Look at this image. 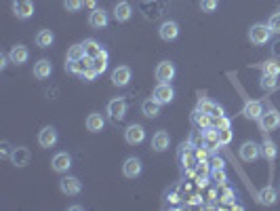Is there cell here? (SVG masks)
Segmentation results:
<instances>
[{
	"label": "cell",
	"mask_w": 280,
	"mask_h": 211,
	"mask_svg": "<svg viewBox=\"0 0 280 211\" xmlns=\"http://www.w3.org/2000/svg\"><path fill=\"white\" fill-rule=\"evenodd\" d=\"M7 59H9V55L0 53V70H5V68H7Z\"/></svg>",
	"instance_id": "44"
},
{
	"label": "cell",
	"mask_w": 280,
	"mask_h": 211,
	"mask_svg": "<svg viewBox=\"0 0 280 211\" xmlns=\"http://www.w3.org/2000/svg\"><path fill=\"white\" fill-rule=\"evenodd\" d=\"M95 76H99V74H97V72H95V68H91V70H87V72H85V74H82V78H85L87 82H91V80H93Z\"/></svg>",
	"instance_id": "42"
},
{
	"label": "cell",
	"mask_w": 280,
	"mask_h": 211,
	"mask_svg": "<svg viewBox=\"0 0 280 211\" xmlns=\"http://www.w3.org/2000/svg\"><path fill=\"white\" fill-rule=\"evenodd\" d=\"M108 59H110V55H108V51L103 49L97 57H93V68H95V72L97 74H103L106 70H108Z\"/></svg>",
	"instance_id": "29"
},
{
	"label": "cell",
	"mask_w": 280,
	"mask_h": 211,
	"mask_svg": "<svg viewBox=\"0 0 280 211\" xmlns=\"http://www.w3.org/2000/svg\"><path fill=\"white\" fill-rule=\"evenodd\" d=\"M103 127H106V118L99 114V112H91V114L87 116V129H89L91 133L103 131Z\"/></svg>",
	"instance_id": "23"
},
{
	"label": "cell",
	"mask_w": 280,
	"mask_h": 211,
	"mask_svg": "<svg viewBox=\"0 0 280 211\" xmlns=\"http://www.w3.org/2000/svg\"><path fill=\"white\" fill-rule=\"evenodd\" d=\"M160 102H156L154 97H148V100H144L142 104V112H144V116L146 118H156L160 114Z\"/></svg>",
	"instance_id": "21"
},
{
	"label": "cell",
	"mask_w": 280,
	"mask_h": 211,
	"mask_svg": "<svg viewBox=\"0 0 280 211\" xmlns=\"http://www.w3.org/2000/svg\"><path fill=\"white\" fill-rule=\"evenodd\" d=\"M272 36V30L268 27V23H255L249 27V40L253 45H268Z\"/></svg>",
	"instance_id": "1"
},
{
	"label": "cell",
	"mask_w": 280,
	"mask_h": 211,
	"mask_svg": "<svg viewBox=\"0 0 280 211\" xmlns=\"http://www.w3.org/2000/svg\"><path fill=\"white\" fill-rule=\"evenodd\" d=\"M30 159H32V154H30V150H27L25 146H17V148H13V152H11V163L15 165V167H25L27 163H30Z\"/></svg>",
	"instance_id": "17"
},
{
	"label": "cell",
	"mask_w": 280,
	"mask_h": 211,
	"mask_svg": "<svg viewBox=\"0 0 280 211\" xmlns=\"http://www.w3.org/2000/svg\"><path fill=\"white\" fill-rule=\"evenodd\" d=\"M82 47H85L87 57H97V55H99V53L103 51V47L99 45V42H97V40H91V38L82 42Z\"/></svg>",
	"instance_id": "30"
},
{
	"label": "cell",
	"mask_w": 280,
	"mask_h": 211,
	"mask_svg": "<svg viewBox=\"0 0 280 211\" xmlns=\"http://www.w3.org/2000/svg\"><path fill=\"white\" fill-rule=\"evenodd\" d=\"M194 154H196V159H198V161H206L208 159V150H204V148H196Z\"/></svg>",
	"instance_id": "41"
},
{
	"label": "cell",
	"mask_w": 280,
	"mask_h": 211,
	"mask_svg": "<svg viewBox=\"0 0 280 211\" xmlns=\"http://www.w3.org/2000/svg\"><path fill=\"white\" fill-rule=\"evenodd\" d=\"M108 114L114 123L122 120L127 116V100L124 97H114L112 102H108Z\"/></svg>",
	"instance_id": "2"
},
{
	"label": "cell",
	"mask_w": 280,
	"mask_h": 211,
	"mask_svg": "<svg viewBox=\"0 0 280 211\" xmlns=\"http://www.w3.org/2000/svg\"><path fill=\"white\" fill-rule=\"evenodd\" d=\"M211 118H213V116H208L206 112H202V110H198V108H196V112L192 114V123L198 127V129H206V127H211Z\"/></svg>",
	"instance_id": "28"
},
{
	"label": "cell",
	"mask_w": 280,
	"mask_h": 211,
	"mask_svg": "<svg viewBox=\"0 0 280 211\" xmlns=\"http://www.w3.org/2000/svg\"><path fill=\"white\" fill-rule=\"evenodd\" d=\"M93 68V57H82V59H78V62H65V70L67 72H72V74H78V76H82L87 72V70H91Z\"/></svg>",
	"instance_id": "12"
},
{
	"label": "cell",
	"mask_w": 280,
	"mask_h": 211,
	"mask_svg": "<svg viewBox=\"0 0 280 211\" xmlns=\"http://www.w3.org/2000/svg\"><path fill=\"white\" fill-rule=\"evenodd\" d=\"M175 64L173 62H169V59H164V62H160L158 66H156V80L158 82H171L173 78H175Z\"/></svg>",
	"instance_id": "6"
},
{
	"label": "cell",
	"mask_w": 280,
	"mask_h": 211,
	"mask_svg": "<svg viewBox=\"0 0 280 211\" xmlns=\"http://www.w3.org/2000/svg\"><path fill=\"white\" fill-rule=\"evenodd\" d=\"M217 5H219V0H202V3H200V9H202L204 13H213V11L217 9Z\"/></svg>",
	"instance_id": "39"
},
{
	"label": "cell",
	"mask_w": 280,
	"mask_h": 211,
	"mask_svg": "<svg viewBox=\"0 0 280 211\" xmlns=\"http://www.w3.org/2000/svg\"><path fill=\"white\" fill-rule=\"evenodd\" d=\"M142 161H139L137 157H129L127 161L122 163V173H124V177H129V179H135V177H139L142 175Z\"/></svg>",
	"instance_id": "11"
},
{
	"label": "cell",
	"mask_w": 280,
	"mask_h": 211,
	"mask_svg": "<svg viewBox=\"0 0 280 211\" xmlns=\"http://www.w3.org/2000/svg\"><path fill=\"white\" fill-rule=\"evenodd\" d=\"M276 127H280V114L274 108L265 110L263 114H261V118H259V129L268 133V131H274Z\"/></svg>",
	"instance_id": "5"
},
{
	"label": "cell",
	"mask_w": 280,
	"mask_h": 211,
	"mask_svg": "<svg viewBox=\"0 0 280 211\" xmlns=\"http://www.w3.org/2000/svg\"><path fill=\"white\" fill-rule=\"evenodd\" d=\"M9 59L15 66H23L27 59H30V51H27V47H23V45H15L9 53Z\"/></svg>",
	"instance_id": "19"
},
{
	"label": "cell",
	"mask_w": 280,
	"mask_h": 211,
	"mask_svg": "<svg viewBox=\"0 0 280 211\" xmlns=\"http://www.w3.org/2000/svg\"><path fill=\"white\" fill-rule=\"evenodd\" d=\"M276 199H278V192H276V188H272V186H265V188H261V190L257 192V201H259L261 205H265V207L274 205Z\"/></svg>",
	"instance_id": "24"
},
{
	"label": "cell",
	"mask_w": 280,
	"mask_h": 211,
	"mask_svg": "<svg viewBox=\"0 0 280 211\" xmlns=\"http://www.w3.org/2000/svg\"><path fill=\"white\" fill-rule=\"evenodd\" d=\"M131 15H133V9L129 3H116V7H114V19L116 21L124 23V21L131 19Z\"/></svg>",
	"instance_id": "25"
},
{
	"label": "cell",
	"mask_w": 280,
	"mask_h": 211,
	"mask_svg": "<svg viewBox=\"0 0 280 211\" xmlns=\"http://www.w3.org/2000/svg\"><path fill=\"white\" fill-rule=\"evenodd\" d=\"M158 36L164 40V42H171V40H175L177 36H179V25H177V21H162L160 23V27H158Z\"/></svg>",
	"instance_id": "13"
},
{
	"label": "cell",
	"mask_w": 280,
	"mask_h": 211,
	"mask_svg": "<svg viewBox=\"0 0 280 211\" xmlns=\"http://www.w3.org/2000/svg\"><path fill=\"white\" fill-rule=\"evenodd\" d=\"M53 74V64L49 62V59H38L36 64H34V76L38 78V80H45V78H49Z\"/></svg>",
	"instance_id": "22"
},
{
	"label": "cell",
	"mask_w": 280,
	"mask_h": 211,
	"mask_svg": "<svg viewBox=\"0 0 280 211\" xmlns=\"http://www.w3.org/2000/svg\"><path fill=\"white\" fill-rule=\"evenodd\" d=\"M144 139H146V129L142 125L133 123V125L127 127V131H124V142H127L129 146H139Z\"/></svg>",
	"instance_id": "4"
},
{
	"label": "cell",
	"mask_w": 280,
	"mask_h": 211,
	"mask_svg": "<svg viewBox=\"0 0 280 211\" xmlns=\"http://www.w3.org/2000/svg\"><path fill=\"white\" fill-rule=\"evenodd\" d=\"M85 7V0H63V9L67 13H76Z\"/></svg>",
	"instance_id": "36"
},
{
	"label": "cell",
	"mask_w": 280,
	"mask_h": 211,
	"mask_svg": "<svg viewBox=\"0 0 280 211\" xmlns=\"http://www.w3.org/2000/svg\"><path fill=\"white\" fill-rule=\"evenodd\" d=\"M59 190H61L63 194H67V196H76V194H80L82 184H80V179H78V177L65 175V177L59 179Z\"/></svg>",
	"instance_id": "9"
},
{
	"label": "cell",
	"mask_w": 280,
	"mask_h": 211,
	"mask_svg": "<svg viewBox=\"0 0 280 211\" xmlns=\"http://www.w3.org/2000/svg\"><path fill=\"white\" fill-rule=\"evenodd\" d=\"M154 100L160 102L162 106L164 104H171L175 100V89L171 87V82H158L156 84V89H154Z\"/></svg>",
	"instance_id": "3"
},
{
	"label": "cell",
	"mask_w": 280,
	"mask_h": 211,
	"mask_svg": "<svg viewBox=\"0 0 280 211\" xmlns=\"http://www.w3.org/2000/svg\"><path fill=\"white\" fill-rule=\"evenodd\" d=\"M261 70H263V74L278 76V74H280V64H276L274 59H270V62H263V64H261Z\"/></svg>",
	"instance_id": "35"
},
{
	"label": "cell",
	"mask_w": 280,
	"mask_h": 211,
	"mask_svg": "<svg viewBox=\"0 0 280 211\" xmlns=\"http://www.w3.org/2000/svg\"><path fill=\"white\" fill-rule=\"evenodd\" d=\"M261 154L268 161H274L276 159V154H278V150H276V144L272 142V139H265V142L261 144Z\"/></svg>",
	"instance_id": "32"
},
{
	"label": "cell",
	"mask_w": 280,
	"mask_h": 211,
	"mask_svg": "<svg viewBox=\"0 0 280 211\" xmlns=\"http://www.w3.org/2000/svg\"><path fill=\"white\" fill-rule=\"evenodd\" d=\"M211 175H213V179H215L217 186H226L228 175H226V171H223V169H211Z\"/></svg>",
	"instance_id": "37"
},
{
	"label": "cell",
	"mask_w": 280,
	"mask_h": 211,
	"mask_svg": "<svg viewBox=\"0 0 280 211\" xmlns=\"http://www.w3.org/2000/svg\"><path fill=\"white\" fill-rule=\"evenodd\" d=\"M261 114H263V106L257 100H249L244 104V108H242V116L249 118V120H259Z\"/></svg>",
	"instance_id": "18"
},
{
	"label": "cell",
	"mask_w": 280,
	"mask_h": 211,
	"mask_svg": "<svg viewBox=\"0 0 280 211\" xmlns=\"http://www.w3.org/2000/svg\"><path fill=\"white\" fill-rule=\"evenodd\" d=\"M268 27L272 30V34H280V13H274L268 19Z\"/></svg>",
	"instance_id": "38"
},
{
	"label": "cell",
	"mask_w": 280,
	"mask_h": 211,
	"mask_svg": "<svg viewBox=\"0 0 280 211\" xmlns=\"http://www.w3.org/2000/svg\"><path fill=\"white\" fill-rule=\"evenodd\" d=\"M85 47H82V45H72V47H69L67 49V59L69 62H78V59H82V57H85Z\"/></svg>",
	"instance_id": "33"
},
{
	"label": "cell",
	"mask_w": 280,
	"mask_h": 211,
	"mask_svg": "<svg viewBox=\"0 0 280 211\" xmlns=\"http://www.w3.org/2000/svg\"><path fill=\"white\" fill-rule=\"evenodd\" d=\"M95 5H97V0H85V7H89L91 11H93V9H97Z\"/></svg>",
	"instance_id": "46"
},
{
	"label": "cell",
	"mask_w": 280,
	"mask_h": 211,
	"mask_svg": "<svg viewBox=\"0 0 280 211\" xmlns=\"http://www.w3.org/2000/svg\"><path fill=\"white\" fill-rule=\"evenodd\" d=\"M238 154H240V159L244 163H253V161H257L261 157V146L255 144V142H244L240 146V150H238Z\"/></svg>",
	"instance_id": "7"
},
{
	"label": "cell",
	"mask_w": 280,
	"mask_h": 211,
	"mask_svg": "<svg viewBox=\"0 0 280 211\" xmlns=\"http://www.w3.org/2000/svg\"><path fill=\"white\" fill-rule=\"evenodd\" d=\"M278 76H272V74H263L261 76V80H259V87H261V91H274L276 87H278V80H276Z\"/></svg>",
	"instance_id": "31"
},
{
	"label": "cell",
	"mask_w": 280,
	"mask_h": 211,
	"mask_svg": "<svg viewBox=\"0 0 280 211\" xmlns=\"http://www.w3.org/2000/svg\"><path fill=\"white\" fill-rule=\"evenodd\" d=\"M110 17H108V11L103 9H93L91 15H89V25L93 27V30H103V27L108 25Z\"/></svg>",
	"instance_id": "16"
},
{
	"label": "cell",
	"mask_w": 280,
	"mask_h": 211,
	"mask_svg": "<svg viewBox=\"0 0 280 211\" xmlns=\"http://www.w3.org/2000/svg\"><path fill=\"white\" fill-rule=\"evenodd\" d=\"M232 199H234V192H232V190H226V192H223V203H232Z\"/></svg>",
	"instance_id": "43"
},
{
	"label": "cell",
	"mask_w": 280,
	"mask_h": 211,
	"mask_svg": "<svg viewBox=\"0 0 280 211\" xmlns=\"http://www.w3.org/2000/svg\"><path fill=\"white\" fill-rule=\"evenodd\" d=\"M13 13L17 19H30L34 15V3L32 0H13Z\"/></svg>",
	"instance_id": "8"
},
{
	"label": "cell",
	"mask_w": 280,
	"mask_h": 211,
	"mask_svg": "<svg viewBox=\"0 0 280 211\" xmlns=\"http://www.w3.org/2000/svg\"><path fill=\"white\" fill-rule=\"evenodd\" d=\"M198 110L206 112L208 116H223V108L219 104H215V102H208V100H200Z\"/></svg>",
	"instance_id": "26"
},
{
	"label": "cell",
	"mask_w": 280,
	"mask_h": 211,
	"mask_svg": "<svg viewBox=\"0 0 280 211\" xmlns=\"http://www.w3.org/2000/svg\"><path fill=\"white\" fill-rule=\"evenodd\" d=\"M169 144H171V137L166 131H156L152 135V150L164 152V150H169Z\"/></svg>",
	"instance_id": "20"
},
{
	"label": "cell",
	"mask_w": 280,
	"mask_h": 211,
	"mask_svg": "<svg viewBox=\"0 0 280 211\" xmlns=\"http://www.w3.org/2000/svg\"><path fill=\"white\" fill-rule=\"evenodd\" d=\"M131 82V68L129 66H118L114 72H112V84L114 87H127Z\"/></svg>",
	"instance_id": "14"
},
{
	"label": "cell",
	"mask_w": 280,
	"mask_h": 211,
	"mask_svg": "<svg viewBox=\"0 0 280 211\" xmlns=\"http://www.w3.org/2000/svg\"><path fill=\"white\" fill-rule=\"evenodd\" d=\"M53 42H55V34L51 30H40L36 34V47H40V49H49Z\"/></svg>",
	"instance_id": "27"
},
{
	"label": "cell",
	"mask_w": 280,
	"mask_h": 211,
	"mask_svg": "<svg viewBox=\"0 0 280 211\" xmlns=\"http://www.w3.org/2000/svg\"><path fill=\"white\" fill-rule=\"evenodd\" d=\"M232 137H234V133H232L230 127H221V129H217V139H219L221 146H228L232 142Z\"/></svg>",
	"instance_id": "34"
},
{
	"label": "cell",
	"mask_w": 280,
	"mask_h": 211,
	"mask_svg": "<svg viewBox=\"0 0 280 211\" xmlns=\"http://www.w3.org/2000/svg\"><path fill=\"white\" fill-rule=\"evenodd\" d=\"M11 146L7 144V142H3V144H0V157H3V159H11Z\"/></svg>",
	"instance_id": "40"
},
{
	"label": "cell",
	"mask_w": 280,
	"mask_h": 211,
	"mask_svg": "<svg viewBox=\"0 0 280 211\" xmlns=\"http://www.w3.org/2000/svg\"><path fill=\"white\" fill-rule=\"evenodd\" d=\"M38 144L43 146V148H53L55 144H57V129L51 127V125L43 127L40 133H38Z\"/></svg>",
	"instance_id": "10"
},
{
	"label": "cell",
	"mask_w": 280,
	"mask_h": 211,
	"mask_svg": "<svg viewBox=\"0 0 280 211\" xmlns=\"http://www.w3.org/2000/svg\"><path fill=\"white\" fill-rule=\"evenodd\" d=\"M51 167H53V171H57V173H65L69 167H72V157H69L67 152H57L53 157L51 161Z\"/></svg>",
	"instance_id": "15"
},
{
	"label": "cell",
	"mask_w": 280,
	"mask_h": 211,
	"mask_svg": "<svg viewBox=\"0 0 280 211\" xmlns=\"http://www.w3.org/2000/svg\"><path fill=\"white\" fill-rule=\"evenodd\" d=\"M223 167H226V163L221 159H213V169H223Z\"/></svg>",
	"instance_id": "45"
}]
</instances>
